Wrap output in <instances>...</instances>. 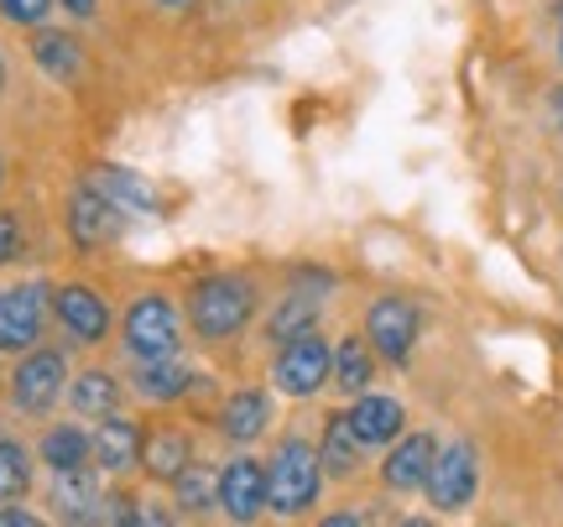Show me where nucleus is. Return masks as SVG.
Masks as SVG:
<instances>
[{
    "label": "nucleus",
    "instance_id": "obj_1",
    "mask_svg": "<svg viewBox=\"0 0 563 527\" xmlns=\"http://www.w3.org/2000/svg\"><path fill=\"white\" fill-rule=\"evenodd\" d=\"M251 319H256V283L241 272H214L188 287V325L203 345L235 340Z\"/></svg>",
    "mask_w": 563,
    "mask_h": 527
},
{
    "label": "nucleus",
    "instance_id": "obj_2",
    "mask_svg": "<svg viewBox=\"0 0 563 527\" xmlns=\"http://www.w3.org/2000/svg\"><path fill=\"white\" fill-rule=\"evenodd\" d=\"M323 486V465H319V449L308 439H282L272 465H266V507L277 517H302V512L319 502Z\"/></svg>",
    "mask_w": 563,
    "mask_h": 527
},
{
    "label": "nucleus",
    "instance_id": "obj_3",
    "mask_svg": "<svg viewBox=\"0 0 563 527\" xmlns=\"http://www.w3.org/2000/svg\"><path fill=\"white\" fill-rule=\"evenodd\" d=\"M121 345L131 361H173L183 345V319L167 293H141L136 304L125 308L121 325Z\"/></svg>",
    "mask_w": 563,
    "mask_h": 527
},
{
    "label": "nucleus",
    "instance_id": "obj_4",
    "mask_svg": "<svg viewBox=\"0 0 563 527\" xmlns=\"http://www.w3.org/2000/svg\"><path fill=\"white\" fill-rule=\"evenodd\" d=\"M323 382H334V350L319 329H308L298 340L277 345V361H272V386L282 397H313L323 392Z\"/></svg>",
    "mask_w": 563,
    "mask_h": 527
},
{
    "label": "nucleus",
    "instance_id": "obj_5",
    "mask_svg": "<svg viewBox=\"0 0 563 527\" xmlns=\"http://www.w3.org/2000/svg\"><path fill=\"white\" fill-rule=\"evenodd\" d=\"M63 392H68V361H63L58 350H47V345L21 350L16 371H11V403H16V413L47 418Z\"/></svg>",
    "mask_w": 563,
    "mask_h": 527
},
{
    "label": "nucleus",
    "instance_id": "obj_6",
    "mask_svg": "<svg viewBox=\"0 0 563 527\" xmlns=\"http://www.w3.org/2000/svg\"><path fill=\"white\" fill-rule=\"evenodd\" d=\"M47 314H53V298L42 283H16L0 287V350H32L47 329Z\"/></svg>",
    "mask_w": 563,
    "mask_h": 527
},
{
    "label": "nucleus",
    "instance_id": "obj_7",
    "mask_svg": "<svg viewBox=\"0 0 563 527\" xmlns=\"http://www.w3.org/2000/svg\"><path fill=\"white\" fill-rule=\"evenodd\" d=\"M475 486H481V460H475V449L464 444H449L433 454V470H428V481H422V491H428V502L439 512H460L475 502Z\"/></svg>",
    "mask_w": 563,
    "mask_h": 527
},
{
    "label": "nucleus",
    "instance_id": "obj_8",
    "mask_svg": "<svg viewBox=\"0 0 563 527\" xmlns=\"http://www.w3.org/2000/svg\"><path fill=\"white\" fill-rule=\"evenodd\" d=\"M418 329H422V314L412 298H376L371 314H365V340L376 355H386L391 365H402L418 345Z\"/></svg>",
    "mask_w": 563,
    "mask_h": 527
},
{
    "label": "nucleus",
    "instance_id": "obj_9",
    "mask_svg": "<svg viewBox=\"0 0 563 527\" xmlns=\"http://www.w3.org/2000/svg\"><path fill=\"white\" fill-rule=\"evenodd\" d=\"M214 507L230 517V523H256L266 512V465L262 460H230V465L214 475Z\"/></svg>",
    "mask_w": 563,
    "mask_h": 527
},
{
    "label": "nucleus",
    "instance_id": "obj_10",
    "mask_svg": "<svg viewBox=\"0 0 563 527\" xmlns=\"http://www.w3.org/2000/svg\"><path fill=\"white\" fill-rule=\"evenodd\" d=\"M53 319L63 325V334L74 345H100L110 334V304L89 283H63L53 293Z\"/></svg>",
    "mask_w": 563,
    "mask_h": 527
},
{
    "label": "nucleus",
    "instance_id": "obj_11",
    "mask_svg": "<svg viewBox=\"0 0 563 527\" xmlns=\"http://www.w3.org/2000/svg\"><path fill=\"white\" fill-rule=\"evenodd\" d=\"M68 235H74V245H84V251L110 245L121 235V204L104 199L95 183L74 188V194H68Z\"/></svg>",
    "mask_w": 563,
    "mask_h": 527
},
{
    "label": "nucleus",
    "instance_id": "obj_12",
    "mask_svg": "<svg viewBox=\"0 0 563 527\" xmlns=\"http://www.w3.org/2000/svg\"><path fill=\"white\" fill-rule=\"evenodd\" d=\"M350 418V428H355V439H361L365 449H382V444H397L407 428V413L397 397H376V392H361L355 397V407L344 413Z\"/></svg>",
    "mask_w": 563,
    "mask_h": 527
},
{
    "label": "nucleus",
    "instance_id": "obj_13",
    "mask_svg": "<svg viewBox=\"0 0 563 527\" xmlns=\"http://www.w3.org/2000/svg\"><path fill=\"white\" fill-rule=\"evenodd\" d=\"M141 444H146L141 428L131 418H121V413H110L95 428V465L104 475H131V470H141Z\"/></svg>",
    "mask_w": 563,
    "mask_h": 527
},
{
    "label": "nucleus",
    "instance_id": "obj_14",
    "mask_svg": "<svg viewBox=\"0 0 563 527\" xmlns=\"http://www.w3.org/2000/svg\"><path fill=\"white\" fill-rule=\"evenodd\" d=\"M433 454H439L433 433H407V439H397V444H391V454H386L382 481L391 491H422L428 470H433Z\"/></svg>",
    "mask_w": 563,
    "mask_h": 527
},
{
    "label": "nucleus",
    "instance_id": "obj_15",
    "mask_svg": "<svg viewBox=\"0 0 563 527\" xmlns=\"http://www.w3.org/2000/svg\"><path fill=\"white\" fill-rule=\"evenodd\" d=\"M266 424H272V403H266V392H256V386L235 392V397L220 407V433L230 444H256L266 433Z\"/></svg>",
    "mask_w": 563,
    "mask_h": 527
},
{
    "label": "nucleus",
    "instance_id": "obj_16",
    "mask_svg": "<svg viewBox=\"0 0 563 527\" xmlns=\"http://www.w3.org/2000/svg\"><path fill=\"white\" fill-rule=\"evenodd\" d=\"M89 183L100 188L104 199H115L121 209H131V215H157V209H162V194L141 178L136 167H95V173H89Z\"/></svg>",
    "mask_w": 563,
    "mask_h": 527
},
{
    "label": "nucleus",
    "instance_id": "obj_17",
    "mask_svg": "<svg viewBox=\"0 0 563 527\" xmlns=\"http://www.w3.org/2000/svg\"><path fill=\"white\" fill-rule=\"evenodd\" d=\"M53 507H58L63 523H95L104 507L100 502V486H95V475H89V465L79 470H53Z\"/></svg>",
    "mask_w": 563,
    "mask_h": 527
},
{
    "label": "nucleus",
    "instance_id": "obj_18",
    "mask_svg": "<svg viewBox=\"0 0 563 527\" xmlns=\"http://www.w3.org/2000/svg\"><path fill=\"white\" fill-rule=\"evenodd\" d=\"M194 382H199V376H194L188 365H178V355H173V361H141V371L131 376V386H136L141 403H157V407L188 397Z\"/></svg>",
    "mask_w": 563,
    "mask_h": 527
},
{
    "label": "nucleus",
    "instance_id": "obj_19",
    "mask_svg": "<svg viewBox=\"0 0 563 527\" xmlns=\"http://www.w3.org/2000/svg\"><path fill=\"white\" fill-rule=\"evenodd\" d=\"M194 465V444H188V433H178V428H157L146 444H141V470L152 475V481H178L183 470Z\"/></svg>",
    "mask_w": 563,
    "mask_h": 527
},
{
    "label": "nucleus",
    "instance_id": "obj_20",
    "mask_svg": "<svg viewBox=\"0 0 563 527\" xmlns=\"http://www.w3.org/2000/svg\"><path fill=\"white\" fill-rule=\"evenodd\" d=\"M361 454H365V444L355 439L350 418H344V413H334V418L323 424V444H319L323 475H334V481H350V475L361 470Z\"/></svg>",
    "mask_w": 563,
    "mask_h": 527
},
{
    "label": "nucleus",
    "instance_id": "obj_21",
    "mask_svg": "<svg viewBox=\"0 0 563 527\" xmlns=\"http://www.w3.org/2000/svg\"><path fill=\"white\" fill-rule=\"evenodd\" d=\"M68 403H74V413L79 418H110L115 407H121V382L110 376V371H79L74 376V386H68Z\"/></svg>",
    "mask_w": 563,
    "mask_h": 527
},
{
    "label": "nucleus",
    "instance_id": "obj_22",
    "mask_svg": "<svg viewBox=\"0 0 563 527\" xmlns=\"http://www.w3.org/2000/svg\"><path fill=\"white\" fill-rule=\"evenodd\" d=\"M37 454H42V465L47 470H79V465H89L95 439H89L84 428H74V424H53L47 433H42Z\"/></svg>",
    "mask_w": 563,
    "mask_h": 527
},
{
    "label": "nucleus",
    "instance_id": "obj_23",
    "mask_svg": "<svg viewBox=\"0 0 563 527\" xmlns=\"http://www.w3.org/2000/svg\"><path fill=\"white\" fill-rule=\"evenodd\" d=\"M371 382H376V355H371V340H361V334L340 340V350H334V386L350 392V397H361V392H371Z\"/></svg>",
    "mask_w": 563,
    "mask_h": 527
},
{
    "label": "nucleus",
    "instance_id": "obj_24",
    "mask_svg": "<svg viewBox=\"0 0 563 527\" xmlns=\"http://www.w3.org/2000/svg\"><path fill=\"white\" fill-rule=\"evenodd\" d=\"M32 58H37L58 84H74L84 74V53H79V42H74V32H42L37 26Z\"/></svg>",
    "mask_w": 563,
    "mask_h": 527
},
{
    "label": "nucleus",
    "instance_id": "obj_25",
    "mask_svg": "<svg viewBox=\"0 0 563 527\" xmlns=\"http://www.w3.org/2000/svg\"><path fill=\"white\" fill-rule=\"evenodd\" d=\"M319 308H323L319 293H292V298H282L277 314L266 319V340H272V345H287V340L308 334L313 319H319Z\"/></svg>",
    "mask_w": 563,
    "mask_h": 527
},
{
    "label": "nucleus",
    "instance_id": "obj_26",
    "mask_svg": "<svg viewBox=\"0 0 563 527\" xmlns=\"http://www.w3.org/2000/svg\"><path fill=\"white\" fill-rule=\"evenodd\" d=\"M32 491V454L21 439L0 433V502H21Z\"/></svg>",
    "mask_w": 563,
    "mask_h": 527
},
{
    "label": "nucleus",
    "instance_id": "obj_27",
    "mask_svg": "<svg viewBox=\"0 0 563 527\" xmlns=\"http://www.w3.org/2000/svg\"><path fill=\"white\" fill-rule=\"evenodd\" d=\"M173 502H178V512L194 517V512H203L209 502H214V481H209L199 465H188L178 481H173Z\"/></svg>",
    "mask_w": 563,
    "mask_h": 527
},
{
    "label": "nucleus",
    "instance_id": "obj_28",
    "mask_svg": "<svg viewBox=\"0 0 563 527\" xmlns=\"http://www.w3.org/2000/svg\"><path fill=\"white\" fill-rule=\"evenodd\" d=\"M53 6L58 0H0V17L11 21V26H42V21L53 17Z\"/></svg>",
    "mask_w": 563,
    "mask_h": 527
},
{
    "label": "nucleus",
    "instance_id": "obj_29",
    "mask_svg": "<svg viewBox=\"0 0 563 527\" xmlns=\"http://www.w3.org/2000/svg\"><path fill=\"white\" fill-rule=\"evenodd\" d=\"M16 256H21V215L0 209V266L16 262Z\"/></svg>",
    "mask_w": 563,
    "mask_h": 527
},
{
    "label": "nucleus",
    "instance_id": "obj_30",
    "mask_svg": "<svg viewBox=\"0 0 563 527\" xmlns=\"http://www.w3.org/2000/svg\"><path fill=\"white\" fill-rule=\"evenodd\" d=\"M0 527H37V512H21V507H0Z\"/></svg>",
    "mask_w": 563,
    "mask_h": 527
},
{
    "label": "nucleus",
    "instance_id": "obj_31",
    "mask_svg": "<svg viewBox=\"0 0 563 527\" xmlns=\"http://www.w3.org/2000/svg\"><path fill=\"white\" fill-rule=\"evenodd\" d=\"M95 6H100V0H58V11H68L74 21H89L95 17Z\"/></svg>",
    "mask_w": 563,
    "mask_h": 527
},
{
    "label": "nucleus",
    "instance_id": "obj_32",
    "mask_svg": "<svg viewBox=\"0 0 563 527\" xmlns=\"http://www.w3.org/2000/svg\"><path fill=\"white\" fill-rule=\"evenodd\" d=\"M162 11H173V17H183V11H194V6H199V0H157Z\"/></svg>",
    "mask_w": 563,
    "mask_h": 527
},
{
    "label": "nucleus",
    "instance_id": "obj_33",
    "mask_svg": "<svg viewBox=\"0 0 563 527\" xmlns=\"http://www.w3.org/2000/svg\"><path fill=\"white\" fill-rule=\"evenodd\" d=\"M0 89H5V58H0Z\"/></svg>",
    "mask_w": 563,
    "mask_h": 527
},
{
    "label": "nucleus",
    "instance_id": "obj_34",
    "mask_svg": "<svg viewBox=\"0 0 563 527\" xmlns=\"http://www.w3.org/2000/svg\"><path fill=\"white\" fill-rule=\"evenodd\" d=\"M559 58H563V26H559Z\"/></svg>",
    "mask_w": 563,
    "mask_h": 527
},
{
    "label": "nucleus",
    "instance_id": "obj_35",
    "mask_svg": "<svg viewBox=\"0 0 563 527\" xmlns=\"http://www.w3.org/2000/svg\"><path fill=\"white\" fill-rule=\"evenodd\" d=\"M0 183H5V163H0Z\"/></svg>",
    "mask_w": 563,
    "mask_h": 527
},
{
    "label": "nucleus",
    "instance_id": "obj_36",
    "mask_svg": "<svg viewBox=\"0 0 563 527\" xmlns=\"http://www.w3.org/2000/svg\"><path fill=\"white\" fill-rule=\"evenodd\" d=\"M559 110H563V100H559Z\"/></svg>",
    "mask_w": 563,
    "mask_h": 527
}]
</instances>
